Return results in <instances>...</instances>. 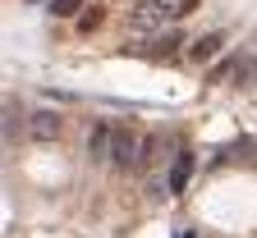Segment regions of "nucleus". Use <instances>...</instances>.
Returning <instances> with one entry per match:
<instances>
[{"mask_svg": "<svg viewBox=\"0 0 257 238\" xmlns=\"http://www.w3.org/2000/svg\"><path fill=\"white\" fill-rule=\"evenodd\" d=\"M143 147H147V138H138L128 124H119L115 128V142H110V165L115 169H134L143 160Z\"/></svg>", "mask_w": 257, "mask_h": 238, "instance_id": "f257e3e1", "label": "nucleus"}, {"mask_svg": "<svg viewBox=\"0 0 257 238\" xmlns=\"http://www.w3.org/2000/svg\"><path fill=\"white\" fill-rule=\"evenodd\" d=\"M161 23H166V0H138L128 10V28L134 32H156Z\"/></svg>", "mask_w": 257, "mask_h": 238, "instance_id": "f03ea898", "label": "nucleus"}, {"mask_svg": "<svg viewBox=\"0 0 257 238\" xmlns=\"http://www.w3.org/2000/svg\"><path fill=\"white\" fill-rule=\"evenodd\" d=\"M28 133H32L37 142H55L60 133H64V119H60L55 110H32V115H28Z\"/></svg>", "mask_w": 257, "mask_h": 238, "instance_id": "7ed1b4c3", "label": "nucleus"}, {"mask_svg": "<svg viewBox=\"0 0 257 238\" xmlns=\"http://www.w3.org/2000/svg\"><path fill=\"white\" fill-rule=\"evenodd\" d=\"M193 169H198V156H193L188 147H184V151H175V165H170V192H175V197H179V192L188 188Z\"/></svg>", "mask_w": 257, "mask_h": 238, "instance_id": "20e7f679", "label": "nucleus"}, {"mask_svg": "<svg viewBox=\"0 0 257 238\" xmlns=\"http://www.w3.org/2000/svg\"><path fill=\"white\" fill-rule=\"evenodd\" d=\"M220 51H225V32H202V37L188 46V60H193V64H207V60H216Z\"/></svg>", "mask_w": 257, "mask_h": 238, "instance_id": "39448f33", "label": "nucleus"}, {"mask_svg": "<svg viewBox=\"0 0 257 238\" xmlns=\"http://www.w3.org/2000/svg\"><path fill=\"white\" fill-rule=\"evenodd\" d=\"M110 142H115V124H92V133H87V156L92 160H110Z\"/></svg>", "mask_w": 257, "mask_h": 238, "instance_id": "423d86ee", "label": "nucleus"}, {"mask_svg": "<svg viewBox=\"0 0 257 238\" xmlns=\"http://www.w3.org/2000/svg\"><path fill=\"white\" fill-rule=\"evenodd\" d=\"M243 60H248L243 51H234V55H225V60L216 64V69H211L207 78H211L216 87H225V83H230V87H234V78H239V69H243Z\"/></svg>", "mask_w": 257, "mask_h": 238, "instance_id": "0eeeda50", "label": "nucleus"}, {"mask_svg": "<svg viewBox=\"0 0 257 238\" xmlns=\"http://www.w3.org/2000/svg\"><path fill=\"white\" fill-rule=\"evenodd\" d=\"M184 42H179V32H170V37H161V42H152L147 46V55H156V60H166V55H175Z\"/></svg>", "mask_w": 257, "mask_h": 238, "instance_id": "6e6552de", "label": "nucleus"}, {"mask_svg": "<svg viewBox=\"0 0 257 238\" xmlns=\"http://www.w3.org/2000/svg\"><path fill=\"white\" fill-rule=\"evenodd\" d=\"M101 19H106L101 5H87V14L78 19V32H96V28H101Z\"/></svg>", "mask_w": 257, "mask_h": 238, "instance_id": "1a4fd4ad", "label": "nucleus"}, {"mask_svg": "<svg viewBox=\"0 0 257 238\" xmlns=\"http://www.w3.org/2000/svg\"><path fill=\"white\" fill-rule=\"evenodd\" d=\"M83 5H87V0H51V14H55V19H74Z\"/></svg>", "mask_w": 257, "mask_h": 238, "instance_id": "9d476101", "label": "nucleus"}, {"mask_svg": "<svg viewBox=\"0 0 257 238\" xmlns=\"http://www.w3.org/2000/svg\"><path fill=\"white\" fill-rule=\"evenodd\" d=\"M5 133H10V138H19V128H23V119H19V106H14V101H10V106H5Z\"/></svg>", "mask_w": 257, "mask_h": 238, "instance_id": "9b49d317", "label": "nucleus"}, {"mask_svg": "<svg viewBox=\"0 0 257 238\" xmlns=\"http://www.w3.org/2000/svg\"><path fill=\"white\" fill-rule=\"evenodd\" d=\"M198 5H202V0H179V5H175L170 14H193V10H198Z\"/></svg>", "mask_w": 257, "mask_h": 238, "instance_id": "f8f14e48", "label": "nucleus"}, {"mask_svg": "<svg viewBox=\"0 0 257 238\" xmlns=\"http://www.w3.org/2000/svg\"><path fill=\"white\" fill-rule=\"evenodd\" d=\"M179 238H198V233H193V229H188V233H179Z\"/></svg>", "mask_w": 257, "mask_h": 238, "instance_id": "ddd939ff", "label": "nucleus"}]
</instances>
